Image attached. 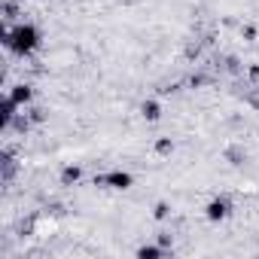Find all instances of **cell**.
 Returning <instances> with one entry per match:
<instances>
[{
	"instance_id": "5",
	"label": "cell",
	"mask_w": 259,
	"mask_h": 259,
	"mask_svg": "<svg viewBox=\"0 0 259 259\" xmlns=\"http://www.w3.org/2000/svg\"><path fill=\"white\" fill-rule=\"evenodd\" d=\"M141 113H144V119H150V122H156V119L162 116V107H159L156 101H144V107H141Z\"/></svg>"
},
{
	"instance_id": "7",
	"label": "cell",
	"mask_w": 259,
	"mask_h": 259,
	"mask_svg": "<svg viewBox=\"0 0 259 259\" xmlns=\"http://www.w3.org/2000/svg\"><path fill=\"white\" fill-rule=\"evenodd\" d=\"M138 256H141V259H159V256H162V250H159V247H153V244H144V247L138 250Z\"/></svg>"
},
{
	"instance_id": "2",
	"label": "cell",
	"mask_w": 259,
	"mask_h": 259,
	"mask_svg": "<svg viewBox=\"0 0 259 259\" xmlns=\"http://www.w3.org/2000/svg\"><path fill=\"white\" fill-rule=\"evenodd\" d=\"M95 183H104V186H113V189H128V186H132V174H128V171H110L107 177H101Z\"/></svg>"
},
{
	"instance_id": "3",
	"label": "cell",
	"mask_w": 259,
	"mask_h": 259,
	"mask_svg": "<svg viewBox=\"0 0 259 259\" xmlns=\"http://www.w3.org/2000/svg\"><path fill=\"white\" fill-rule=\"evenodd\" d=\"M204 213H207V220H210V223H220V220H226V217H229V201H226V198H213V201H207Z\"/></svg>"
},
{
	"instance_id": "4",
	"label": "cell",
	"mask_w": 259,
	"mask_h": 259,
	"mask_svg": "<svg viewBox=\"0 0 259 259\" xmlns=\"http://www.w3.org/2000/svg\"><path fill=\"white\" fill-rule=\"evenodd\" d=\"M31 98H34V89H31V85H25V82H19V85H13V89H10V101H13V104H19V107H25Z\"/></svg>"
},
{
	"instance_id": "6",
	"label": "cell",
	"mask_w": 259,
	"mask_h": 259,
	"mask_svg": "<svg viewBox=\"0 0 259 259\" xmlns=\"http://www.w3.org/2000/svg\"><path fill=\"white\" fill-rule=\"evenodd\" d=\"M76 180H79V168H76V165H70V168L61 171V183H64V186H70V183H76Z\"/></svg>"
},
{
	"instance_id": "8",
	"label": "cell",
	"mask_w": 259,
	"mask_h": 259,
	"mask_svg": "<svg viewBox=\"0 0 259 259\" xmlns=\"http://www.w3.org/2000/svg\"><path fill=\"white\" fill-rule=\"evenodd\" d=\"M153 213H156V220H165V217H168V213H171V207H168V204H165V201H159V204H156V210H153Z\"/></svg>"
},
{
	"instance_id": "1",
	"label": "cell",
	"mask_w": 259,
	"mask_h": 259,
	"mask_svg": "<svg viewBox=\"0 0 259 259\" xmlns=\"http://www.w3.org/2000/svg\"><path fill=\"white\" fill-rule=\"evenodd\" d=\"M4 43H7L16 55H31V52L40 46V31H37L34 25H16V28L4 37Z\"/></svg>"
},
{
	"instance_id": "9",
	"label": "cell",
	"mask_w": 259,
	"mask_h": 259,
	"mask_svg": "<svg viewBox=\"0 0 259 259\" xmlns=\"http://www.w3.org/2000/svg\"><path fill=\"white\" fill-rule=\"evenodd\" d=\"M156 150H159V153H171V141H168V138H165V141H159V144H156Z\"/></svg>"
}]
</instances>
